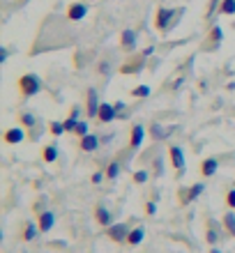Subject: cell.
<instances>
[{
  "label": "cell",
  "instance_id": "603a6c76",
  "mask_svg": "<svg viewBox=\"0 0 235 253\" xmlns=\"http://www.w3.org/2000/svg\"><path fill=\"white\" fill-rule=\"evenodd\" d=\"M224 228L229 230L231 237H235V214L233 212H226V214H224Z\"/></svg>",
  "mask_w": 235,
  "mask_h": 253
},
{
  "label": "cell",
  "instance_id": "1f68e13d",
  "mask_svg": "<svg viewBox=\"0 0 235 253\" xmlns=\"http://www.w3.org/2000/svg\"><path fill=\"white\" fill-rule=\"evenodd\" d=\"M226 205H229L231 210H235V187L231 189L229 193H226Z\"/></svg>",
  "mask_w": 235,
  "mask_h": 253
},
{
  "label": "cell",
  "instance_id": "83f0119b",
  "mask_svg": "<svg viewBox=\"0 0 235 253\" xmlns=\"http://www.w3.org/2000/svg\"><path fill=\"white\" fill-rule=\"evenodd\" d=\"M132 97H134V99H143V97H150V87H148V85H136L134 90H132Z\"/></svg>",
  "mask_w": 235,
  "mask_h": 253
},
{
  "label": "cell",
  "instance_id": "d6986e66",
  "mask_svg": "<svg viewBox=\"0 0 235 253\" xmlns=\"http://www.w3.org/2000/svg\"><path fill=\"white\" fill-rule=\"evenodd\" d=\"M143 237H145V228H143V226H136V228H132V230H129L127 244H129V247H139V244L143 242Z\"/></svg>",
  "mask_w": 235,
  "mask_h": 253
},
{
  "label": "cell",
  "instance_id": "ac0fdd59",
  "mask_svg": "<svg viewBox=\"0 0 235 253\" xmlns=\"http://www.w3.org/2000/svg\"><path fill=\"white\" fill-rule=\"evenodd\" d=\"M2 138H5L7 145H16V143H21V140L26 138V131H23L21 126H12V129H7V131H5V136H2Z\"/></svg>",
  "mask_w": 235,
  "mask_h": 253
},
{
  "label": "cell",
  "instance_id": "30bf717a",
  "mask_svg": "<svg viewBox=\"0 0 235 253\" xmlns=\"http://www.w3.org/2000/svg\"><path fill=\"white\" fill-rule=\"evenodd\" d=\"M168 159H171V166H173L178 173L185 168V154H182V147H178V145L168 147Z\"/></svg>",
  "mask_w": 235,
  "mask_h": 253
},
{
  "label": "cell",
  "instance_id": "f546056e",
  "mask_svg": "<svg viewBox=\"0 0 235 253\" xmlns=\"http://www.w3.org/2000/svg\"><path fill=\"white\" fill-rule=\"evenodd\" d=\"M148 170H136L134 173V182L136 184H145V182H148Z\"/></svg>",
  "mask_w": 235,
  "mask_h": 253
},
{
  "label": "cell",
  "instance_id": "ffe728a7",
  "mask_svg": "<svg viewBox=\"0 0 235 253\" xmlns=\"http://www.w3.org/2000/svg\"><path fill=\"white\" fill-rule=\"evenodd\" d=\"M79 115H81V108L74 106L72 111H69L67 120H65V131L67 133H74L76 131V125H79Z\"/></svg>",
  "mask_w": 235,
  "mask_h": 253
},
{
  "label": "cell",
  "instance_id": "9c48e42d",
  "mask_svg": "<svg viewBox=\"0 0 235 253\" xmlns=\"http://www.w3.org/2000/svg\"><path fill=\"white\" fill-rule=\"evenodd\" d=\"M55 223V214L51 210H44V212L37 214V226H40V233H48Z\"/></svg>",
  "mask_w": 235,
  "mask_h": 253
},
{
  "label": "cell",
  "instance_id": "74e56055",
  "mask_svg": "<svg viewBox=\"0 0 235 253\" xmlns=\"http://www.w3.org/2000/svg\"><path fill=\"white\" fill-rule=\"evenodd\" d=\"M111 140H113V136H111V133H106V136H101V143H111Z\"/></svg>",
  "mask_w": 235,
  "mask_h": 253
},
{
  "label": "cell",
  "instance_id": "8d00e7d4",
  "mask_svg": "<svg viewBox=\"0 0 235 253\" xmlns=\"http://www.w3.org/2000/svg\"><path fill=\"white\" fill-rule=\"evenodd\" d=\"M152 53H155V48H152V46H148V48H143V55H145V58H148V55H152Z\"/></svg>",
  "mask_w": 235,
  "mask_h": 253
},
{
  "label": "cell",
  "instance_id": "d4e9b609",
  "mask_svg": "<svg viewBox=\"0 0 235 253\" xmlns=\"http://www.w3.org/2000/svg\"><path fill=\"white\" fill-rule=\"evenodd\" d=\"M217 240H219V235L215 233V221H210V223H208V233H205V242H208L210 247H215Z\"/></svg>",
  "mask_w": 235,
  "mask_h": 253
},
{
  "label": "cell",
  "instance_id": "4316f807",
  "mask_svg": "<svg viewBox=\"0 0 235 253\" xmlns=\"http://www.w3.org/2000/svg\"><path fill=\"white\" fill-rule=\"evenodd\" d=\"M104 173H106L108 180H115V177H118V173H120V164H118V161H111V164L106 166V170H104Z\"/></svg>",
  "mask_w": 235,
  "mask_h": 253
},
{
  "label": "cell",
  "instance_id": "f1b7e54d",
  "mask_svg": "<svg viewBox=\"0 0 235 253\" xmlns=\"http://www.w3.org/2000/svg\"><path fill=\"white\" fill-rule=\"evenodd\" d=\"M48 131L53 133V136H60V133H67L65 131V122H58V120H53L51 125H48Z\"/></svg>",
  "mask_w": 235,
  "mask_h": 253
},
{
  "label": "cell",
  "instance_id": "6da1fadb",
  "mask_svg": "<svg viewBox=\"0 0 235 253\" xmlns=\"http://www.w3.org/2000/svg\"><path fill=\"white\" fill-rule=\"evenodd\" d=\"M182 14V7H178V9H166V7H159L155 14V28L159 30L161 35L168 33L171 28L175 26V21H178V16Z\"/></svg>",
  "mask_w": 235,
  "mask_h": 253
},
{
  "label": "cell",
  "instance_id": "7402d4cb",
  "mask_svg": "<svg viewBox=\"0 0 235 253\" xmlns=\"http://www.w3.org/2000/svg\"><path fill=\"white\" fill-rule=\"evenodd\" d=\"M42 159L47 161V164H53V161L58 159V147H55V145H47L44 150H42Z\"/></svg>",
  "mask_w": 235,
  "mask_h": 253
},
{
  "label": "cell",
  "instance_id": "f35d334b",
  "mask_svg": "<svg viewBox=\"0 0 235 253\" xmlns=\"http://www.w3.org/2000/svg\"><path fill=\"white\" fill-rule=\"evenodd\" d=\"M99 72H101V74H106V72H108V67H106V62H99Z\"/></svg>",
  "mask_w": 235,
  "mask_h": 253
},
{
  "label": "cell",
  "instance_id": "5b68a950",
  "mask_svg": "<svg viewBox=\"0 0 235 253\" xmlns=\"http://www.w3.org/2000/svg\"><path fill=\"white\" fill-rule=\"evenodd\" d=\"M106 235H108V240L115 242V244H127L129 226L127 223H113V226H108Z\"/></svg>",
  "mask_w": 235,
  "mask_h": 253
},
{
  "label": "cell",
  "instance_id": "4dcf8cb0",
  "mask_svg": "<svg viewBox=\"0 0 235 253\" xmlns=\"http://www.w3.org/2000/svg\"><path fill=\"white\" fill-rule=\"evenodd\" d=\"M74 136H79V138H83V136H88V122H79L76 125V131Z\"/></svg>",
  "mask_w": 235,
  "mask_h": 253
},
{
  "label": "cell",
  "instance_id": "5bb4252c",
  "mask_svg": "<svg viewBox=\"0 0 235 253\" xmlns=\"http://www.w3.org/2000/svg\"><path fill=\"white\" fill-rule=\"evenodd\" d=\"M94 221H97L99 226L108 228V226H113V214L108 212L104 205H97L94 207Z\"/></svg>",
  "mask_w": 235,
  "mask_h": 253
},
{
  "label": "cell",
  "instance_id": "7c38bea8",
  "mask_svg": "<svg viewBox=\"0 0 235 253\" xmlns=\"http://www.w3.org/2000/svg\"><path fill=\"white\" fill-rule=\"evenodd\" d=\"M143 138H145V126L134 125L132 126V133H129V147H132V150H139V147L143 145Z\"/></svg>",
  "mask_w": 235,
  "mask_h": 253
},
{
  "label": "cell",
  "instance_id": "2e32d148",
  "mask_svg": "<svg viewBox=\"0 0 235 253\" xmlns=\"http://www.w3.org/2000/svg\"><path fill=\"white\" fill-rule=\"evenodd\" d=\"M217 168H219V161H217L215 157H208V159L201 161L198 170H201L203 177H212V175H217Z\"/></svg>",
  "mask_w": 235,
  "mask_h": 253
},
{
  "label": "cell",
  "instance_id": "3957f363",
  "mask_svg": "<svg viewBox=\"0 0 235 253\" xmlns=\"http://www.w3.org/2000/svg\"><path fill=\"white\" fill-rule=\"evenodd\" d=\"M143 67H145V55H132V58H127V60L120 65V74H125V76H134V74H141Z\"/></svg>",
  "mask_w": 235,
  "mask_h": 253
},
{
  "label": "cell",
  "instance_id": "60d3db41",
  "mask_svg": "<svg viewBox=\"0 0 235 253\" xmlns=\"http://www.w3.org/2000/svg\"><path fill=\"white\" fill-rule=\"evenodd\" d=\"M21 2H28V0H21Z\"/></svg>",
  "mask_w": 235,
  "mask_h": 253
},
{
  "label": "cell",
  "instance_id": "8992f818",
  "mask_svg": "<svg viewBox=\"0 0 235 253\" xmlns=\"http://www.w3.org/2000/svg\"><path fill=\"white\" fill-rule=\"evenodd\" d=\"M99 106H101L99 94H97V90H94V87H90V90L86 92V113H88V118H90V120H93V118H97Z\"/></svg>",
  "mask_w": 235,
  "mask_h": 253
},
{
  "label": "cell",
  "instance_id": "d590c367",
  "mask_svg": "<svg viewBox=\"0 0 235 253\" xmlns=\"http://www.w3.org/2000/svg\"><path fill=\"white\" fill-rule=\"evenodd\" d=\"M115 111H118V115H125V104H122V101H115Z\"/></svg>",
  "mask_w": 235,
  "mask_h": 253
},
{
  "label": "cell",
  "instance_id": "8fae6325",
  "mask_svg": "<svg viewBox=\"0 0 235 253\" xmlns=\"http://www.w3.org/2000/svg\"><path fill=\"white\" fill-rule=\"evenodd\" d=\"M99 145H101V140H99V136H94V133H88V136L79 138V150L81 152H94Z\"/></svg>",
  "mask_w": 235,
  "mask_h": 253
},
{
  "label": "cell",
  "instance_id": "cb8c5ba5",
  "mask_svg": "<svg viewBox=\"0 0 235 253\" xmlns=\"http://www.w3.org/2000/svg\"><path fill=\"white\" fill-rule=\"evenodd\" d=\"M219 12L226 14V16H233L235 14V0H222V2H219Z\"/></svg>",
  "mask_w": 235,
  "mask_h": 253
},
{
  "label": "cell",
  "instance_id": "4fadbf2b",
  "mask_svg": "<svg viewBox=\"0 0 235 253\" xmlns=\"http://www.w3.org/2000/svg\"><path fill=\"white\" fill-rule=\"evenodd\" d=\"M148 133H150V138L152 140H164V138H168V136L173 133V126H161L159 122H152L150 129H148Z\"/></svg>",
  "mask_w": 235,
  "mask_h": 253
},
{
  "label": "cell",
  "instance_id": "277c9868",
  "mask_svg": "<svg viewBox=\"0 0 235 253\" xmlns=\"http://www.w3.org/2000/svg\"><path fill=\"white\" fill-rule=\"evenodd\" d=\"M203 182H198V184H194V187H182V189H178V203H180L182 207L185 205H189V203H194L196 198H198V196H201L203 193Z\"/></svg>",
  "mask_w": 235,
  "mask_h": 253
},
{
  "label": "cell",
  "instance_id": "ab89813d",
  "mask_svg": "<svg viewBox=\"0 0 235 253\" xmlns=\"http://www.w3.org/2000/svg\"><path fill=\"white\" fill-rule=\"evenodd\" d=\"M210 253H222V251L219 249H210Z\"/></svg>",
  "mask_w": 235,
  "mask_h": 253
},
{
  "label": "cell",
  "instance_id": "484cf974",
  "mask_svg": "<svg viewBox=\"0 0 235 253\" xmlns=\"http://www.w3.org/2000/svg\"><path fill=\"white\" fill-rule=\"evenodd\" d=\"M19 122H21V126H26V129H33V126L37 125V118H35L33 113H21Z\"/></svg>",
  "mask_w": 235,
  "mask_h": 253
},
{
  "label": "cell",
  "instance_id": "52a82bcc",
  "mask_svg": "<svg viewBox=\"0 0 235 253\" xmlns=\"http://www.w3.org/2000/svg\"><path fill=\"white\" fill-rule=\"evenodd\" d=\"M118 118V111H115V104H108V101H101L99 106V113H97V120L101 125H108V122H113Z\"/></svg>",
  "mask_w": 235,
  "mask_h": 253
},
{
  "label": "cell",
  "instance_id": "ba28073f",
  "mask_svg": "<svg viewBox=\"0 0 235 253\" xmlns=\"http://www.w3.org/2000/svg\"><path fill=\"white\" fill-rule=\"evenodd\" d=\"M120 48L125 51V53H132L136 48V30H132V28H127V30H122L120 35Z\"/></svg>",
  "mask_w": 235,
  "mask_h": 253
},
{
  "label": "cell",
  "instance_id": "d6a6232c",
  "mask_svg": "<svg viewBox=\"0 0 235 253\" xmlns=\"http://www.w3.org/2000/svg\"><path fill=\"white\" fill-rule=\"evenodd\" d=\"M143 210H145V214H148V216H155V214H157V205L152 203V200H150V203H145V207H143Z\"/></svg>",
  "mask_w": 235,
  "mask_h": 253
},
{
  "label": "cell",
  "instance_id": "44dd1931",
  "mask_svg": "<svg viewBox=\"0 0 235 253\" xmlns=\"http://www.w3.org/2000/svg\"><path fill=\"white\" fill-rule=\"evenodd\" d=\"M37 233H40V226H35L33 221H26V223H23V233H21V240H23V242H33L35 237H37Z\"/></svg>",
  "mask_w": 235,
  "mask_h": 253
},
{
  "label": "cell",
  "instance_id": "836d02e7",
  "mask_svg": "<svg viewBox=\"0 0 235 253\" xmlns=\"http://www.w3.org/2000/svg\"><path fill=\"white\" fill-rule=\"evenodd\" d=\"M219 2H222V0H212V2H210V9L208 12H205V19H212V14H215V9H219Z\"/></svg>",
  "mask_w": 235,
  "mask_h": 253
},
{
  "label": "cell",
  "instance_id": "7a4b0ae2",
  "mask_svg": "<svg viewBox=\"0 0 235 253\" xmlns=\"http://www.w3.org/2000/svg\"><path fill=\"white\" fill-rule=\"evenodd\" d=\"M19 92L23 99H30L37 92H42V79L37 74H23L19 76Z\"/></svg>",
  "mask_w": 235,
  "mask_h": 253
},
{
  "label": "cell",
  "instance_id": "9a60e30c",
  "mask_svg": "<svg viewBox=\"0 0 235 253\" xmlns=\"http://www.w3.org/2000/svg\"><path fill=\"white\" fill-rule=\"evenodd\" d=\"M88 16V7L83 5V2H72V5L67 7V19L69 21H81Z\"/></svg>",
  "mask_w": 235,
  "mask_h": 253
},
{
  "label": "cell",
  "instance_id": "e575fe53",
  "mask_svg": "<svg viewBox=\"0 0 235 253\" xmlns=\"http://www.w3.org/2000/svg\"><path fill=\"white\" fill-rule=\"evenodd\" d=\"M104 177H106V173H94V175H93V184H99Z\"/></svg>",
  "mask_w": 235,
  "mask_h": 253
},
{
  "label": "cell",
  "instance_id": "e0dca14e",
  "mask_svg": "<svg viewBox=\"0 0 235 253\" xmlns=\"http://www.w3.org/2000/svg\"><path fill=\"white\" fill-rule=\"evenodd\" d=\"M224 40V33H222V26H212L208 33V40H205V46L208 48H217L219 44H222Z\"/></svg>",
  "mask_w": 235,
  "mask_h": 253
}]
</instances>
